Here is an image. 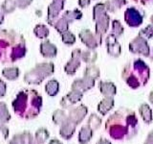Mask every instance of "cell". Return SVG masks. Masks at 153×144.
Returning <instances> with one entry per match:
<instances>
[{
	"label": "cell",
	"instance_id": "1",
	"mask_svg": "<svg viewBox=\"0 0 153 144\" xmlns=\"http://www.w3.org/2000/svg\"><path fill=\"white\" fill-rule=\"evenodd\" d=\"M138 118L135 112L127 108H121L113 112L105 121V130L115 140L130 138L137 134Z\"/></svg>",
	"mask_w": 153,
	"mask_h": 144
},
{
	"label": "cell",
	"instance_id": "2",
	"mask_svg": "<svg viewBox=\"0 0 153 144\" xmlns=\"http://www.w3.org/2000/svg\"><path fill=\"white\" fill-rule=\"evenodd\" d=\"M26 51L23 36L13 30H0V61L3 64L22 59L25 57Z\"/></svg>",
	"mask_w": 153,
	"mask_h": 144
},
{
	"label": "cell",
	"instance_id": "3",
	"mask_svg": "<svg viewBox=\"0 0 153 144\" xmlns=\"http://www.w3.org/2000/svg\"><path fill=\"white\" fill-rule=\"evenodd\" d=\"M42 97L35 89H23L16 94L12 103L13 112L22 119L37 117L42 108Z\"/></svg>",
	"mask_w": 153,
	"mask_h": 144
},
{
	"label": "cell",
	"instance_id": "4",
	"mask_svg": "<svg viewBox=\"0 0 153 144\" xmlns=\"http://www.w3.org/2000/svg\"><path fill=\"white\" fill-rule=\"evenodd\" d=\"M122 78L132 89H137L140 86L147 84L150 78V68L141 59L128 62L122 71Z\"/></svg>",
	"mask_w": 153,
	"mask_h": 144
},
{
	"label": "cell",
	"instance_id": "5",
	"mask_svg": "<svg viewBox=\"0 0 153 144\" xmlns=\"http://www.w3.org/2000/svg\"><path fill=\"white\" fill-rule=\"evenodd\" d=\"M55 65L53 62H41L37 64L32 70L25 74L24 81L29 85H39L47 77L54 74Z\"/></svg>",
	"mask_w": 153,
	"mask_h": 144
},
{
	"label": "cell",
	"instance_id": "6",
	"mask_svg": "<svg viewBox=\"0 0 153 144\" xmlns=\"http://www.w3.org/2000/svg\"><path fill=\"white\" fill-rule=\"evenodd\" d=\"M93 19L96 22V34L102 37L108 31L110 17L105 9L104 3H98L93 8Z\"/></svg>",
	"mask_w": 153,
	"mask_h": 144
},
{
	"label": "cell",
	"instance_id": "7",
	"mask_svg": "<svg viewBox=\"0 0 153 144\" xmlns=\"http://www.w3.org/2000/svg\"><path fill=\"white\" fill-rule=\"evenodd\" d=\"M79 37L80 38L81 42L86 45L88 49L95 50L96 48L102 45V37H100L97 34H93L88 29H83L79 34Z\"/></svg>",
	"mask_w": 153,
	"mask_h": 144
},
{
	"label": "cell",
	"instance_id": "8",
	"mask_svg": "<svg viewBox=\"0 0 153 144\" xmlns=\"http://www.w3.org/2000/svg\"><path fill=\"white\" fill-rule=\"evenodd\" d=\"M129 50L133 54L143 55V57L148 58L150 55V47L148 45L147 40L140 36L136 37L129 43Z\"/></svg>",
	"mask_w": 153,
	"mask_h": 144
},
{
	"label": "cell",
	"instance_id": "9",
	"mask_svg": "<svg viewBox=\"0 0 153 144\" xmlns=\"http://www.w3.org/2000/svg\"><path fill=\"white\" fill-rule=\"evenodd\" d=\"M124 21L129 27L137 28L143 22V16L135 7L127 8L124 12Z\"/></svg>",
	"mask_w": 153,
	"mask_h": 144
},
{
	"label": "cell",
	"instance_id": "10",
	"mask_svg": "<svg viewBox=\"0 0 153 144\" xmlns=\"http://www.w3.org/2000/svg\"><path fill=\"white\" fill-rule=\"evenodd\" d=\"M81 51L79 48H76L72 51L71 59L64 66V71L68 75H75L81 64Z\"/></svg>",
	"mask_w": 153,
	"mask_h": 144
},
{
	"label": "cell",
	"instance_id": "11",
	"mask_svg": "<svg viewBox=\"0 0 153 144\" xmlns=\"http://www.w3.org/2000/svg\"><path fill=\"white\" fill-rule=\"evenodd\" d=\"M65 4V0H53V2L48 7V16L47 22L53 26L54 22L59 17L60 12L63 10Z\"/></svg>",
	"mask_w": 153,
	"mask_h": 144
},
{
	"label": "cell",
	"instance_id": "12",
	"mask_svg": "<svg viewBox=\"0 0 153 144\" xmlns=\"http://www.w3.org/2000/svg\"><path fill=\"white\" fill-rule=\"evenodd\" d=\"M82 97H83L82 92L76 90H71L69 93H67L65 96L61 98L60 106L63 109H71L74 105L79 103L82 99Z\"/></svg>",
	"mask_w": 153,
	"mask_h": 144
},
{
	"label": "cell",
	"instance_id": "13",
	"mask_svg": "<svg viewBox=\"0 0 153 144\" xmlns=\"http://www.w3.org/2000/svg\"><path fill=\"white\" fill-rule=\"evenodd\" d=\"M88 112V109L85 105L81 104L78 107L72 108L69 110L68 113V119L71 120L72 122H74L75 124L79 125L83 121V119L85 118L86 114Z\"/></svg>",
	"mask_w": 153,
	"mask_h": 144
},
{
	"label": "cell",
	"instance_id": "14",
	"mask_svg": "<svg viewBox=\"0 0 153 144\" xmlns=\"http://www.w3.org/2000/svg\"><path fill=\"white\" fill-rule=\"evenodd\" d=\"M105 43H106L107 52L109 56L113 58H118L121 56L122 53V47L118 40V38H116L112 34H110L107 38H105Z\"/></svg>",
	"mask_w": 153,
	"mask_h": 144
},
{
	"label": "cell",
	"instance_id": "15",
	"mask_svg": "<svg viewBox=\"0 0 153 144\" xmlns=\"http://www.w3.org/2000/svg\"><path fill=\"white\" fill-rule=\"evenodd\" d=\"M95 82L96 80L89 78V77H84L81 79H76L73 82V84L71 86L72 90H76L80 91V92H85L91 88H93L95 86Z\"/></svg>",
	"mask_w": 153,
	"mask_h": 144
},
{
	"label": "cell",
	"instance_id": "16",
	"mask_svg": "<svg viewBox=\"0 0 153 144\" xmlns=\"http://www.w3.org/2000/svg\"><path fill=\"white\" fill-rule=\"evenodd\" d=\"M78 125L75 124L74 122H72L71 120L67 118V120L60 125V129H59V134L62 138L66 139V140H69L72 138V136H74V134L76 132V128Z\"/></svg>",
	"mask_w": 153,
	"mask_h": 144
},
{
	"label": "cell",
	"instance_id": "17",
	"mask_svg": "<svg viewBox=\"0 0 153 144\" xmlns=\"http://www.w3.org/2000/svg\"><path fill=\"white\" fill-rule=\"evenodd\" d=\"M100 91L104 97H114L117 93V88L112 82H104L100 81Z\"/></svg>",
	"mask_w": 153,
	"mask_h": 144
},
{
	"label": "cell",
	"instance_id": "18",
	"mask_svg": "<svg viewBox=\"0 0 153 144\" xmlns=\"http://www.w3.org/2000/svg\"><path fill=\"white\" fill-rule=\"evenodd\" d=\"M39 50H40V54L44 57V58H55L56 56V53H57V49L55 44H53L52 42H50L49 40H45L43 41L40 47H39Z\"/></svg>",
	"mask_w": 153,
	"mask_h": 144
},
{
	"label": "cell",
	"instance_id": "19",
	"mask_svg": "<svg viewBox=\"0 0 153 144\" xmlns=\"http://www.w3.org/2000/svg\"><path fill=\"white\" fill-rule=\"evenodd\" d=\"M12 139L17 144H38L35 136H33V134L28 131H24L23 133L14 134Z\"/></svg>",
	"mask_w": 153,
	"mask_h": 144
},
{
	"label": "cell",
	"instance_id": "20",
	"mask_svg": "<svg viewBox=\"0 0 153 144\" xmlns=\"http://www.w3.org/2000/svg\"><path fill=\"white\" fill-rule=\"evenodd\" d=\"M93 134L94 131L91 129L87 124L84 125L80 128L79 132V136H78V140L79 144H87L90 142V140L93 137Z\"/></svg>",
	"mask_w": 153,
	"mask_h": 144
},
{
	"label": "cell",
	"instance_id": "21",
	"mask_svg": "<svg viewBox=\"0 0 153 144\" xmlns=\"http://www.w3.org/2000/svg\"><path fill=\"white\" fill-rule=\"evenodd\" d=\"M115 105V100L113 97H104L98 104V112L102 115H106Z\"/></svg>",
	"mask_w": 153,
	"mask_h": 144
},
{
	"label": "cell",
	"instance_id": "22",
	"mask_svg": "<svg viewBox=\"0 0 153 144\" xmlns=\"http://www.w3.org/2000/svg\"><path fill=\"white\" fill-rule=\"evenodd\" d=\"M139 113H140L142 119L146 124H150L152 122L153 115H152V110L150 109L149 105L146 103L142 104L139 107Z\"/></svg>",
	"mask_w": 153,
	"mask_h": 144
},
{
	"label": "cell",
	"instance_id": "23",
	"mask_svg": "<svg viewBox=\"0 0 153 144\" xmlns=\"http://www.w3.org/2000/svg\"><path fill=\"white\" fill-rule=\"evenodd\" d=\"M127 0H107L104 3L106 12L109 13H116L119 10H121L122 7L126 5Z\"/></svg>",
	"mask_w": 153,
	"mask_h": 144
},
{
	"label": "cell",
	"instance_id": "24",
	"mask_svg": "<svg viewBox=\"0 0 153 144\" xmlns=\"http://www.w3.org/2000/svg\"><path fill=\"white\" fill-rule=\"evenodd\" d=\"M45 91L46 93L51 96V97H54L56 96L59 91V84L56 79H52L50 81L47 82V84L45 85Z\"/></svg>",
	"mask_w": 153,
	"mask_h": 144
},
{
	"label": "cell",
	"instance_id": "25",
	"mask_svg": "<svg viewBox=\"0 0 153 144\" xmlns=\"http://www.w3.org/2000/svg\"><path fill=\"white\" fill-rule=\"evenodd\" d=\"M63 18H65L69 23H72L75 20H79L82 17V13H81L79 9L72 10V11H66L61 16Z\"/></svg>",
	"mask_w": 153,
	"mask_h": 144
},
{
	"label": "cell",
	"instance_id": "26",
	"mask_svg": "<svg viewBox=\"0 0 153 144\" xmlns=\"http://www.w3.org/2000/svg\"><path fill=\"white\" fill-rule=\"evenodd\" d=\"M67 118H68V114H67L63 110H56L54 112H53L52 115V120L56 125H60L62 123H64Z\"/></svg>",
	"mask_w": 153,
	"mask_h": 144
},
{
	"label": "cell",
	"instance_id": "27",
	"mask_svg": "<svg viewBox=\"0 0 153 144\" xmlns=\"http://www.w3.org/2000/svg\"><path fill=\"white\" fill-rule=\"evenodd\" d=\"M19 73H20V71H19L18 67H7V68H4L2 70L3 77H5L9 81L16 80L19 76Z\"/></svg>",
	"mask_w": 153,
	"mask_h": 144
},
{
	"label": "cell",
	"instance_id": "28",
	"mask_svg": "<svg viewBox=\"0 0 153 144\" xmlns=\"http://www.w3.org/2000/svg\"><path fill=\"white\" fill-rule=\"evenodd\" d=\"M98 59V54L94 50H85L81 52V61L86 62V64H93Z\"/></svg>",
	"mask_w": 153,
	"mask_h": 144
},
{
	"label": "cell",
	"instance_id": "29",
	"mask_svg": "<svg viewBox=\"0 0 153 144\" xmlns=\"http://www.w3.org/2000/svg\"><path fill=\"white\" fill-rule=\"evenodd\" d=\"M69 22L66 20L65 18L63 17H57L56 20L54 22V24H53V26H54L56 28V30L59 32L60 35L61 34H63L64 32L66 31H68V29H69Z\"/></svg>",
	"mask_w": 153,
	"mask_h": 144
},
{
	"label": "cell",
	"instance_id": "30",
	"mask_svg": "<svg viewBox=\"0 0 153 144\" xmlns=\"http://www.w3.org/2000/svg\"><path fill=\"white\" fill-rule=\"evenodd\" d=\"M50 134L48 132V130L45 128H39L35 134V138L38 142V144H45L46 141L49 139Z\"/></svg>",
	"mask_w": 153,
	"mask_h": 144
},
{
	"label": "cell",
	"instance_id": "31",
	"mask_svg": "<svg viewBox=\"0 0 153 144\" xmlns=\"http://www.w3.org/2000/svg\"><path fill=\"white\" fill-rule=\"evenodd\" d=\"M83 76L89 77V78H92L94 80H97L100 77V71L98 66H96L94 64H91L85 68V70L83 72Z\"/></svg>",
	"mask_w": 153,
	"mask_h": 144
},
{
	"label": "cell",
	"instance_id": "32",
	"mask_svg": "<svg viewBox=\"0 0 153 144\" xmlns=\"http://www.w3.org/2000/svg\"><path fill=\"white\" fill-rule=\"evenodd\" d=\"M102 118H100L99 115H97L96 113L91 114L89 116V118H88V121H87V125L93 130V131L98 130L100 126H102Z\"/></svg>",
	"mask_w": 153,
	"mask_h": 144
},
{
	"label": "cell",
	"instance_id": "33",
	"mask_svg": "<svg viewBox=\"0 0 153 144\" xmlns=\"http://www.w3.org/2000/svg\"><path fill=\"white\" fill-rule=\"evenodd\" d=\"M33 34L38 38H46L49 36V29L44 24H37V25L33 29Z\"/></svg>",
	"mask_w": 153,
	"mask_h": 144
},
{
	"label": "cell",
	"instance_id": "34",
	"mask_svg": "<svg viewBox=\"0 0 153 144\" xmlns=\"http://www.w3.org/2000/svg\"><path fill=\"white\" fill-rule=\"evenodd\" d=\"M11 118L12 116L7 108V105L4 102L0 101V121H2L4 123H8L11 120Z\"/></svg>",
	"mask_w": 153,
	"mask_h": 144
},
{
	"label": "cell",
	"instance_id": "35",
	"mask_svg": "<svg viewBox=\"0 0 153 144\" xmlns=\"http://www.w3.org/2000/svg\"><path fill=\"white\" fill-rule=\"evenodd\" d=\"M124 32V28L122 25V23L120 22V20L114 19L112 20V35H114L116 38L121 37Z\"/></svg>",
	"mask_w": 153,
	"mask_h": 144
},
{
	"label": "cell",
	"instance_id": "36",
	"mask_svg": "<svg viewBox=\"0 0 153 144\" xmlns=\"http://www.w3.org/2000/svg\"><path fill=\"white\" fill-rule=\"evenodd\" d=\"M61 40L62 42L65 43L66 45H73L76 42V37L73 33H71L69 30L64 32L63 34H61Z\"/></svg>",
	"mask_w": 153,
	"mask_h": 144
},
{
	"label": "cell",
	"instance_id": "37",
	"mask_svg": "<svg viewBox=\"0 0 153 144\" xmlns=\"http://www.w3.org/2000/svg\"><path fill=\"white\" fill-rule=\"evenodd\" d=\"M1 7L3 9V11L5 14H10L13 13L16 8V3L14 0H5L3 4L1 5Z\"/></svg>",
	"mask_w": 153,
	"mask_h": 144
},
{
	"label": "cell",
	"instance_id": "38",
	"mask_svg": "<svg viewBox=\"0 0 153 144\" xmlns=\"http://www.w3.org/2000/svg\"><path fill=\"white\" fill-rule=\"evenodd\" d=\"M143 38H146V40H149V38H153V24H149V25H147L146 28L142 29V30L139 32V35Z\"/></svg>",
	"mask_w": 153,
	"mask_h": 144
},
{
	"label": "cell",
	"instance_id": "39",
	"mask_svg": "<svg viewBox=\"0 0 153 144\" xmlns=\"http://www.w3.org/2000/svg\"><path fill=\"white\" fill-rule=\"evenodd\" d=\"M9 128L7 127L6 123L0 121V138L3 139H8L9 137Z\"/></svg>",
	"mask_w": 153,
	"mask_h": 144
},
{
	"label": "cell",
	"instance_id": "40",
	"mask_svg": "<svg viewBox=\"0 0 153 144\" xmlns=\"http://www.w3.org/2000/svg\"><path fill=\"white\" fill-rule=\"evenodd\" d=\"M33 2V0H16V7L19 9H25Z\"/></svg>",
	"mask_w": 153,
	"mask_h": 144
},
{
	"label": "cell",
	"instance_id": "41",
	"mask_svg": "<svg viewBox=\"0 0 153 144\" xmlns=\"http://www.w3.org/2000/svg\"><path fill=\"white\" fill-rule=\"evenodd\" d=\"M6 91H7V85L2 79H0V97H4L6 95Z\"/></svg>",
	"mask_w": 153,
	"mask_h": 144
},
{
	"label": "cell",
	"instance_id": "42",
	"mask_svg": "<svg viewBox=\"0 0 153 144\" xmlns=\"http://www.w3.org/2000/svg\"><path fill=\"white\" fill-rule=\"evenodd\" d=\"M143 144H153V130L147 134L146 139L143 142Z\"/></svg>",
	"mask_w": 153,
	"mask_h": 144
},
{
	"label": "cell",
	"instance_id": "43",
	"mask_svg": "<svg viewBox=\"0 0 153 144\" xmlns=\"http://www.w3.org/2000/svg\"><path fill=\"white\" fill-rule=\"evenodd\" d=\"M78 3H79V6L80 8H86V7L90 5L91 1H90V0H79Z\"/></svg>",
	"mask_w": 153,
	"mask_h": 144
},
{
	"label": "cell",
	"instance_id": "44",
	"mask_svg": "<svg viewBox=\"0 0 153 144\" xmlns=\"http://www.w3.org/2000/svg\"><path fill=\"white\" fill-rule=\"evenodd\" d=\"M135 3H139L141 5H149L151 3H153V0H132Z\"/></svg>",
	"mask_w": 153,
	"mask_h": 144
},
{
	"label": "cell",
	"instance_id": "45",
	"mask_svg": "<svg viewBox=\"0 0 153 144\" xmlns=\"http://www.w3.org/2000/svg\"><path fill=\"white\" fill-rule=\"evenodd\" d=\"M96 144H112L111 141L109 140V139L107 138H104V137H100L99 140L97 141V143Z\"/></svg>",
	"mask_w": 153,
	"mask_h": 144
},
{
	"label": "cell",
	"instance_id": "46",
	"mask_svg": "<svg viewBox=\"0 0 153 144\" xmlns=\"http://www.w3.org/2000/svg\"><path fill=\"white\" fill-rule=\"evenodd\" d=\"M46 144H63L60 140H59V139L56 138H53V139H50L49 141H48V143Z\"/></svg>",
	"mask_w": 153,
	"mask_h": 144
},
{
	"label": "cell",
	"instance_id": "47",
	"mask_svg": "<svg viewBox=\"0 0 153 144\" xmlns=\"http://www.w3.org/2000/svg\"><path fill=\"white\" fill-rule=\"evenodd\" d=\"M4 14H5V12L3 11L2 7L0 6V24H2V22L4 21Z\"/></svg>",
	"mask_w": 153,
	"mask_h": 144
},
{
	"label": "cell",
	"instance_id": "48",
	"mask_svg": "<svg viewBox=\"0 0 153 144\" xmlns=\"http://www.w3.org/2000/svg\"><path fill=\"white\" fill-rule=\"evenodd\" d=\"M148 100H149V102H150V103L152 104V106H153V90L149 93V95H148Z\"/></svg>",
	"mask_w": 153,
	"mask_h": 144
},
{
	"label": "cell",
	"instance_id": "49",
	"mask_svg": "<svg viewBox=\"0 0 153 144\" xmlns=\"http://www.w3.org/2000/svg\"><path fill=\"white\" fill-rule=\"evenodd\" d=\"M149 57H150V60H151V61L153 62V47H152V51H151V53H150Z\"/></svg>",
	"mask_w": 153,
	"mask_h": 144
},
{
	"label": "cell",
	"instance_id": "50",
	"mask_svg": "<svg viewBox=\"0 0 153 144\" xmlns=\"http://www.w3.org/2000/svg\"><path fill=\"white\" fill-rule=\"evenodd\" d=\"M8 144H17V143H16V141H14V140H13V139H11V140L9 141V143H8Z\"/></svg>",
	"mask_w": 153,
	"mask_h": 144
},
{
	"label": "cell",
	"instance_id": "51",
	"mask_svg": "<svg viewBox=\"0 0 153 144\" xmlns=\"http://www.w3.org/2000/svg\"><path fill=\"white\" fill-rule=\"evenodd\" d=\"M150 22H151V24H153V14H152L151 17H150Z\"/></svg>",
	"mask_w": 153,
	"mask_h": 144
},
{
	"label": "cell",
	"instance_id": "52",
	"mask_svg": "<svg viewBox=\"0 0 153 144\" xmlns=\"http://www.w3.org/2000/svg\"><path fill=\"white\" fill-rule=\"evenodd\" d=\"M90 1H92V0H90Z\"/></svg>",
	"mask_w": 153,
	"mask_h": 144
}]
</instances>
